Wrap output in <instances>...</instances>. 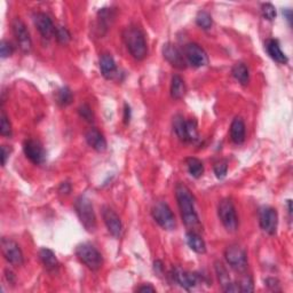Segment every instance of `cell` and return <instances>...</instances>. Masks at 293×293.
I'll list each match as a JSON object with an SVG mask.
<instances>
[{"instance_id":"obj_1","label":"cell","mask_w":293,"mask_h":293,"mask_svg":"<svg viewBox=\"0 0 293 293\" xmlns=\"http://www.w3.org/2000/svg\"><path fill=\"white\" fill-rule=\"evenodd\" d=\"M175 197L178 202L181 219L191 230L200 226V218L195 209V198L186 184L179 182L175 187Z\"/></svg>"},{"instance_id":"obj_2","label":"cell","mask_w":293,"mask_h":293,"mask_svg":"<svg viewBox=\"0 0 293 293\" xmlns=\"http://www.w3.org/2000/svg\"><path fill=\"white\" fill-rule=\"evenodd\" d=\"M123 39L132 58H134L137 61H142L146 58L148 46H146L144 33L141 31L140 28L135 27V25L125 28L123 31Z\"/></svg>"},{"instance_id":"obj_3","label":"cell","mask_w":293,"mask_h":293,"mask_svg":"<svg viewBox=\"0 0 293 293\" xmlns=\"http://www.w3.org/2000/svg\"><path fill=\"white\" fill-rule=\"evenodd\" d=\"M75 210L78 215L81 225L88 232H94L96 229V217L94 212L93 204L89 198L79 196L75 202Z\"/></svg>"},{"instance_id":"obj_4","label":"cell","mask_w":293,"mask_h":293,"mask_svg":"<svg viewBox=\"0 0 293 293\" xmlns=\"http://www.w3.org/2000/svg\"><path fill=\"white\" fill-rule=\"evenodd\" d=\"M76 256L81 264H84L88 269L96 271L103 265V258L100 251L89 243L79 244L76 248Z\"/></svg>"},{"instance_id":"obj_5","label":"cell","mask_w":293,"mask_h":293,"mask_svg":"<svg viewBox=\"0 0 293 293\" xmlns=\"http://www.w3.org/2000/svg\"><path fill=\"white\" fill-rule=\"evenodd\" d=\"M218 215L225 229L229 232H235L238 229V217L236 208L229 198H223L218 205Z\"/></svg>"},{"instance_id":"obj_6","label":"cell","mask_w":293,"mask_h":293,"mask_svg":"<svg viewBox=\"0 0 293 293\" xmlns=\"http://www.w3.org/2000/svg\"><path fill=\"white\" fill-rule=\"evenodd\" d=\"M152 215L157 225L164 230H174L176 228L175 217L165 202H157L152 209Z\"/></svg>"},{"instance_id":"obj_7","label":"cell","mask_w":293,"mask_h":293,"mask_svg":"<svg viewBox=\"0 0 293 293\" xmlns=\"http://www.w3.org/2000/svg\"><path fill=\"white\" fill-rule=\"evenodd\" d=\"M225 259L230 268L238 273H244L248 269V254L238 245H230L225 251Z\"/></svg>"},{"instance_id":"obj_8","label":"cell","mask_w":293,"mask_h":293,"mask_svg":"<svg viewBox=\"0 0 293 293\" xmlns=\"http://www.w3.org/2000/svg\"><path fill=\"white\" fill-rule=\"evenodd\" d=\"M2 252L5 260L8 264L14 267H21L24 264V257L20 245L15 240L7 237H3L2 239Z\"/></svg>"},{"instance_id":"obj_9","label":"cell","mask_w":293,"mask_h":293,"mask_svg":"<svg viewBox=\"0 0 293 293\" xmlns=\"http://www.w3.org/2000/svg\"><path fill=\"white\" fill-rule=\"evenodd\" d=\"M12 30L13 34H14L15 39L17 41V45L21 48L23 53H30V51L32 48V40L30 37L29 30L27 25L19 17L13 20L12 22Z\"/></svg>"},{"instance_id":"obj_10","label":"cell","mask_w":293,"mask_h":293,"mask_svg":"<svg viewBox=\"0 0 293 293\" xmlns=\"http://www.w3.org/2000/svg\"><path fill=\"white\" fill-rule=\"evenodd\" d=\"M259 225L262 231L273 236L276 234L278 226L277 211L270 206H265L259 212Z\"/></svg>"},{"instance_id":"obj_11","label":"cell","mask_w":293,"mask_h":293,"mask_svg":"<svg viewBox=\"0 0 293 293\" xmlns=\"http://www.w3.org/2000/svg\"><path fill=\"white\" fill-rule=\"evenodd\" d=\"M171 277L174 283L178 284L181 287L186 288V290H191V288L196 287L197 284H200L202 281V277L198 274L183 270L180 267H174L172 269Z\"/></svg>"},{"instance_id":"obj_12","label":"cell","mask_w":293,"mask_h":293,"mask_svg":"<svg viewBox=\"0 0 293 293\" xmlns=\"http://www.w3.org/2000/svg\"><path fill=\"white\" fill-rule=\"evenodd\" d=\"M184 58L187 59L189 64L195 68L205 67L209 63V57L206 52L196 42H189L184 46Z\"/></svg>"},{"instance_id":"obj_13","label":"cell","mask_w":293,"mask_h":293,"mask_svg":"<svg viewBox=\"0 0 293 293\" xmlns=\"http://www.w3.org/2000/svg\"><path fill=\"white\" fill-rule=\"evenodd\" d=\"M23 152L30 162L36 164V165H40L45 162L46 159V152L44 146L41 145L39 141L28 139L24 141L23 143Z\"/></svg>"},{"instance_id":"obj_14","label":"cell","mask_w":293,"mask_h":293,"mask_svg":"<svg viewBox=\"0 0 293 293\" xmlns=\"http://www.w3.org/2000/svg\"><path fill=\"white\" fill-rule=\"evenodd\" d=\"M102 217L108 231L116 238H119L123 231V223L119 215L109 206H105L102 210Z\"/></svg>"},{"instance_id":"obj_15","label":"cell","mask_w":293,"mask_h":293,"mask_svg":"<svg viewBox=\"0 0 293 293\" xmlns=\"http://www.w3.org/2000/svg\"><path fill=\"white\" fill-rule=\"evenodd\" d=\"M164 59L169 62L172 67L179 70H183L187 67V61L181 53L180 50L172 42H167L163 46Z\"/></svg>"},{"instance_id":"obj_16","label":"cell","mask_w":293,"mask_h":293,"mask_svg":"<svg viewBox=\"0 0 293 293\" xmlns=\"http://www.w3.org/2000/svg\"><path fill=\"white\" fill-rule=\"evenodd\" d=\"M33 23L34 27L37 28L40 36L44 39H51L52 37L55 36V30H57V28H55L51 17L45 14V13H36L33 15Z\"/></svg>"},{"instance_id":"obj_17","label":"cell","mask_w":293,"mask_h":293,"mask_svg":"<svg viewBox=\"0 0 293 293\" xmlns=\"http://www.w3.org/2000/svg\"><path fill=\"white\" fill-rule=\"evenodd\" d=\"M215 273H217V276L219 279V283L221 284L222 290L225 292H239V287L237 283H232L229 273H228L227 268L222 262L217 261L214 264Z\"/></svg>"},{"instance_id":"obj_18","label":"cell","mask_w":293,"mask_h":293,"mask_svg":"<svg viewBox=\"0 0 293 293\" xmlns=\"http://www.w3.org/2000/svg\"><path fill=\"white\" fill-rule=\"evenodd\" d=\"M86 142L90 148L96 150L99 153L105 152L107 149V140L102 133L97 128H90L85 135Z\"/></svg>"},{"instance_id":"obj_19","label":"cell","mask_w":293,"mask_h":293,"mask_svg":"<svg viewBox=\"0 0 293 293\" xmlns=\"http://www.w3.org/2000/svg\"><path fill=\"white\" fill-rule=\"evenodd\" d=\"M100 70L106 79H114L117 76V66L110 54L105 53L100 57Z\"/></svg>"},{"instance_id":"obj_20","label":"cell","mask_w":293,"mask_h":293,"mask_svg":"<svg viewBox=\"0 0 293 293\" xmlns=\"http://www.w3.org/2000/svg\"><path fill=\"white\" fill-rule=\"evenodd\" d=\"M247 136L244 120L240 117H236L230 125V139L235 144H242Z\"/></svg>"},{"instance_id":"obj_21","label":"cell","mask_w":293,"mask_h":293,"mask_svg":"<svg viewBox=\"0 0 293 293\" xmlns=\"http://www.w3.org/2000/svg\"><path fill=\"white\" fill-rule=\"evenodd\" d=\"M266 51L268 53L269 57L274 60L275 62L279 64H286L287 63V57L284 54L282 51L279 42L276 39H269L266 42Z\"/></svg>"},{"instance_id":"obj_22","label":"cell","mask_w":293,"mask_h":293,"mask_svg":"<svg viewBox=\"0 0 293 293\" xmlns=\"http://www.w3.org/2000/svg\"><path fill=\"white\" fill-rule=\"evenodd\" d=\"M187 244L188 247L192 250L193 252H196L198 254H204L206 252V244L204 242V239L202 238L200 234H197L196 231L190 230L187 232L186 235Z\"/></svg>"},{"instance_id":"obj_23","label":"cell","mask_w":293,"mask_h":293,"mask_svg":"<svg viewBox=\"0 0 293 293\" xmlns=\"http://www.w3.org/2000/svg\"><path fill=\"white\" fill-rule=\"evenodd\" d=\"M39 258L45 266V268L48 271H55L59 268V261L55 253L52 250L44 248L39 251Z\"/></svg>"},{"instance_id":"obj_24","label":"cell","mask_w":293,"mask_h":293,"mask_svg":"<svg viewBox=\"0 0 293 293\" xmlns=\"http://www.w3.org/2000/svg\"><path fill=\"white\" fill-rule=\"evenodd\" d=\"M231 73L234 78L238 81L240 85H248L250 81V72L248 67L243 62H237L231 69Z\"/></svg>"},{"instance_id":"obj_25","label":"cell","mask_w":293,"mask_h":293,"mask_svg":"<svg viewBox=\"0 0 293 293\" xmlns=\"http://www.w3.org/2000/svg\"><path fill=\"white\" fill-rule=\"evenodd\" d=\"M184 94H186V85L183 79L179 75H174L171 81V96L174 100H181Z\"/></svg>"},{"instance_id":"obj_26","label":"cell","mask_w":293,"mask_h":293,"mask_svg":"<svg viewBox=\"0 0 293 293\" xmlns=\"http://www.w3.org/2000/svg\"><path fill=\"white\" fill-rule=\"evenodd\" d=\"M187 167H188V172L192 178H201L202 175L204 173V165L200 159L195 158V157H190L187 158Z\"/></svg>"},{"instance_id":"obj_27","label":"cell","mask_w":293,"mask_h":293,"mask_svg":"<svg viewBox=\"0 0 293 293\" xmlns=\"http://www.w3.org/2000/svg\"><path fill=\"white\" fill-rule=\"evenodd\" d=\"M186 122L187 120L183 118V116L176 115L173 118V128L175 131V134L178 135L180 140L187 142V134H186Z\"/></svg>"},{"instance_id":"obj_28","label":"cell","mask_w":293,"mask_h":293,"mask_svg":"<svg viewBox=\"0 0 293 293\" xmlns=\"http://www.w3.org/2000/svg\"><path fill=\"white\" fill-rule=\"evenodd\" d=\"M114 20V11L111 8H102V10L99 12V29L107 30L109 28V24H111V21Z\"/></svg>"},{"instance_id":"obj_29","label":"cell","mask_w":293,"mask_h":293,"mask_svg":"<svg viewBox=\"0 0 293 293\" xmlns=\"http://www.w3.org/2000/svg\"><path fill=\"white\" fill-rule=\"evenodd\" d=\"M57 100L61 107H67L69 105H71V102L73 101V94L71 92V89L67 87V86L60 88L57 95Z\"/></svg>"},{"instance_id":"obj_30","label":"cell","mask_w":293,"mask_h":293,"mask_svg":"<svg viewBox=\"0 0 293 293\" xmlns=\"http://www.w3.org/2000/svg\"><path fill=\"white\" fill-rule=\"evenodd\" d=\"M196 23L198 27L202 28L203 30H209L212 28V24H213L212 16H211V14H209L208 12L202 11L198 13L196 16Z\"/></svg>"},{"instance_id":"obj_31","label":"cell","mask_w":293,"mask_h":293,"mask_svg":"<svg viewBox=\"0 0 293 293\" xmlns=\"http://www.w3.org/2000/svg\"><path fill=\"white\" fill-rule=\"evenodd\" d=\"M0 134L5 137H11L13 134L12 124L4 110L0 114Z\"/></svg>"},{"instance_id":"obj_32","label":"cell","mask_w":293,"mask_h":293,"mask_svg":"<svg viewBox=\"0 0 293 293\" xmlns=\"http://www.w3.org/2000/svg\"><path fill=\"white\" fill-rule=\"evenodd\" d=\"M186 134H187V142H193L198 140V130L196 120L190 119L186 122Z\"/></svg>"},{"instance_id":"obj_33","label":"cell","mask_w":293,"mask_h":293,"mask_svg":"<svg viewBox=\"0 0 293 293\" xmlns=\"http://www.w3.org/2000/svg\"><path fill=\"white\" fill-rule=\"evenodd\" d=\"M55 38L61 45H67L71 40V33L66 27H57L55 30Z\"/></svg>"},{"instance_id":"obj_34","label":"cell","mask_w":293,"mask_h":293,"mask_svg":"<svg viewBox=\"0 0 293 293\" xmlns=\"http://www.w3.org/2000/svg\"><path fill=\"white\" fill-rule=\"evenodd\" d=\"M261 13H262V16L268 21H273L275 17H276V8H275L273 4H270V3L262 4Z\"/></svg>"},{"instance_id":"obj_35","label":"cell","mask_w":293,"mask_h":293,"mask_svg":"<svg viewBox=\"0 0 293 293\" xmlns=\"http://www.w3.org/2000/svg\"><path fill=\"white\" fill-rule=\"evenodd\" d=\"M78 114L80 116V118H83L84 120H86V122L92 123L94 120V113H93L92 108H90L88 105H86V103H84V105H81L78 108Z\"/></svg>"},{"instance_id":"obj_36","label":"cell","mask_w":293,"mask_h":293,"mask_svg":"<svg viewBox=\"0 0 293 293\" xmlns=\"http://www.w3.org/2000/svg\"><path fill=\"white\" fill-rule=\"evenodd\" d=\"M228 164L226 161H220L215 163L214 165V174L218 179H223L227 175Z\"/></svg>"},{"instance_id":"obj_37","label":"cell","mask_w":293,"mask_h":293,"mask_svg":"<svg viewBox=\"0 0 293 293\" xmlns=\"http://www.w3.org/2000/svg\"><path fill=\"white\" fill-rule=\"evenodd\" d=\"M238 284L239 287V292H253L254 286H253V281L251 276H244L242 279H240Z\"/></svg>"},{"instance_id":"obj_38","label":"cell","mask_w":293,"mask_h":293,"mask_svg":"<svg viewBox=\"0 0 293 293\" xmlns=\"http://www.w3.org/2000/svg\"><path fill=\"white\" fill-rule=\"evenodd\" d=\"M13 53H14V46L10 41L4 39L2 41V45H0V54H2V58H10Z\"/></svg>"},{"instance_id":"obj_39","label":"cell","mask_w":293,"mask_h":293,"mask_svg":"<svg viewBox=\"0 0 293 293\" xmlns=\"http://www.w3.org/2000/svg\"><path fill=\"white\" fill-rule=\"evenodd\" d=\"M265 284L267 285V287L270 288L271 291H281V284H279V281L277 278H273V277H269L267 278L265 281Z\"/></svg>"},{"instance_id":"obj_40","label":"cell","mask_w":293,"mask_h":293,"mask_svg":"<svg viewBox=\"0 0 293 293\" xmlns=\"http://www.w3.org/2000/svg\"><path fill=\"white\" fill-rule=\"evenodd\" d=\"M10 154H11V149L8 148L7 145H3L2 146V165L5 166L6 163L10 158Z\"/></svg>"},{"instance_id":"obj_41","label":"cell","mask_w":293,"mask_h":293,"mask_svg":"<svg viewBox=\"0 0 293 293\" xmlns=\"http://www.w3.org/2000/svg\"><path fill=\"white\" fill-rule=\"evenodd\" d=\"M130 119H131V108L128 105H125V107H124V122H125V124L130 123Z\"/></svg>"},{"instance_id":"obj_42","label":"cell","mask_w":293,"mask_h":293,"mask_svg":"<svg viewBox=\"0 0 293 293\" xmlns=\"http://www.w3.org/2000/svg\"><path fill=\"white\" fill-rule=\"evenodd\" d=\"M137 292H156V288L150 285V284H144L136 288Z\"/></svg>"},{"instance_id":"obj_43","label":"cell","mask_w":293,"mask_h":293,"mask_svg":"<svg viewBox=\"0 0 293 293\" xmlns=\"http://www.w3.org/2000/svg\"><path fill=\"white\" fill-rule=\"evenodd\" d=\"M59 191L61 192V193H68L71 191V184L69 183V182H63L61 183V186H60V189H59Z\"/></svg>"},{"instance_id":"obj_44","label":"cell","mask_w":293,"mask_h":293,"mask_svg":"<svg viewBox=\"0 0 293 293\" xmlns=\"http://www.w3.org/2000/svg\"><path fill=\"white\" fill-rule=\"evenodd\" d=\"M154 269L156 273L158 274H162L163 270H164V266H163V262L161 260H156L154 262Z\"/></svg>"},{"instance_id":"obj_45","label":"cell","mask_w":293,"mask_h":293,"mask_svg":"<svg viewBox=\"0 0 293 293\" xmlns=\"http://www.w3.org/2000/svg\"><path fill=\"white\" fill-rule=\"evenodd\" d=\"M5 276L7 278V281L10 282V284H13V283H15V276H14V274L12 273L11 270H6L5 271Z\"/></svg>"},{"instance_id":"obj_46","label":"cell","mask_w":293,"mask_h":293,"mask_svg":"<svg viewBox=\"0 0 293 293\" xmlns=\"http://www.w3.org/2000/svg\"><path fill=\"white\" fill-rule=\"evenodd\" d=\"M283 15L286 17V20L288 21V23L291 24V22H292V11L291 10H283Z\"/></svg>"}]
</instances>
